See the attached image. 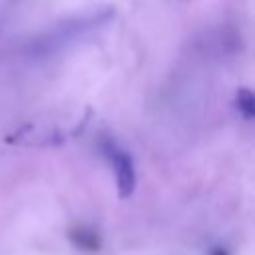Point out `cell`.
Masks as SVG:
<instances>
[{
    "label": "cell",
    "mask_w": 255,
    "mask_h": 255,
    "mask_svg": "<svg viewBox=\"0 0 255 255\" xmlns=\"http://www.w3.org/2000/svg\"><path fill=\"white\" fill-rule=\"evenodd\" d=\"M110 10H102V12H94V14H86V16H80L72 22H62L60 26H56L54 30H50L42 40H36L34 42V52L40 54V56H46L50 52H56L60 50L62 46H66L68 42H74L78 36L90 32L92 28L104 24L108 18H110Z\"/></svg>",
    "instance_id": "6da1fadb"
},
{
    "label": "cell",
    "mask_w": 255,
    "mask_h": 255,
    "mask_svg": "<svg viewBox=\"0 0 255 255\" xmlns=\"http://www.w3.org/2000/svg\"><path fill=\"white\" fill-rule=\"evenodd\" d=\"M100 147H102V153L108 157V161L114 169L120 197L131 195V191L135 189V165H133V159H131L129 151L124 149L112 137H102Z\"/></svg>",
    "instance_id": "7a4b0ae2"
},
{
    "label": "cell",
    "mask_w": 255,
    "mask_h": 255,
    "mask_svg": "<svg viewBox=\"0 0 255 255\" xmlns=\"http://www.w3.org/2000/svg\"><path fill=\"white\" fill-rule=\"evenodd\" d=\"M70 239L74 241L76 247H82V249H98V245H100V239H98L96 231L86 229V227L72 229L70 231Z\"/></svg>",
    "instance_id": "3957f363"
},
{
    "label": "cell",
    "mask_w": 255,
    "mask_h": 255,
    "mask_svg": "<svg viewBox=\"0 0 255 255\" xmlns=\"http://www.w3.org/2000/svg\"><path fill=\"white\" fill-rule=\"evenodd\" d=\"M235 106H237V110L241 112V116L245 120H251L255 116V96H253V92L247 90V88H241L235 96Z\"/></svg>",
    "instance_id": "277c9868"
},
{
    "label": "cell",
    "mask_w": 255,
    "mask_h": 255,
    "mask_svg": "<svg viewBox=\"0 0 255 255\" xmlns=\"http://www.w3.org/2000/svg\"><path fill=\"white\" fill-rule=\"evenodd\" d=\"M209 255H227V253H225V251H223L221 247H217V249H213V251H211Z\"/></svg>",
    "instance_id": "5b68a950"
}]
</instances>
